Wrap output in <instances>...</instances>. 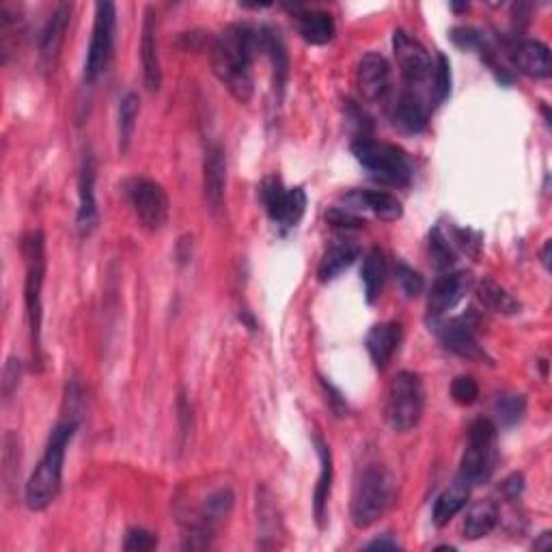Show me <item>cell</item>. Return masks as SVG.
I'll return each mask as SVG.
<instances>
[{
  "mask_svg": "<svg viewBox=\"0 0 552 552\" xmlns=\"http://www.w3.org/2000/svg\"><path fill=\"white\" fill-rule=\"evenodd\" d=\"M259 50V35L248 24H231L212 44V69L227 91L240 104L251 102L255 91L253 61Z\"/></svg>",
  "mask_w": 552,
  "mask_h": 552,
  "instance_id": "cell-1",
  "label": "cell"
},
{
  "mask_svg": "<svg viewBox=\"0 0 552 552\" xmlns=\"http://www.w3.org/2000/svg\"><path fill=\"white\" fill-rule=\"evenodd\" d=\"M78 430V421L76 419H65L61 423L54 425V430L50 432V438L46 443L44 455L33 471L29 483L24 488V503L31 512H44L61 492V483H63V464H65V453L69 440L74 438Z\"/></svg>",
  "mask_w": 552,
  "mask_h": 552,
  "instance_id": "cell-2",
  "label": "cell"
},
{
  "mask_svg": "<svg viewBox=\"0 0 552 552\" xmlns=\"http://www.w3.org/2000/svg\"><path fill=\"white\" fill-rule=\"evenodd\" d=\"M22 257L26 266L24 279V305L26 317H29L31 330V354L33 363L41 367L44 354H41V324H44V292L46 283V236L41 231H29L22 238Z\"/></svg>",
  "mask_w": 552,
  "mask_h": 552,
  "instance_id": "cell-3",
  "label": "cell"
},
{
  "mask_svg": "<svg viewBox=\"0 0 552 552\" xmlns=\"http://www.w3.org/2000/svg\"><path fill=\"white\" fill-rule=\"evenodd\" d=\"M397 483L393 473L384 464H367L358 471L352 490V522L358 529L376 524L395 503Z\"/></svg>",
  "mask_w": 552,
  "mask_h": 552,
  "instance_id": "cell-4",
  "label": "cell"
},
{
  "mask_svg": "<svg viewBox=\"0 0 552 552\" xmlns=\"http://www.w3.org/2000/svg\"><path fill=\"white\" fill-rule=\"evenodd\" d=\"M425 410L423 380L414 371H399L386 391V423L397 434H408L419 425Z\"/></svg>",
  "mask_w": 552,
  "mask_h": 552,
  "instance_id": "cell-5",
  "label": "cell"
},
{
  "mask_svg": "<svg viewBox=\"0 0 552 552\" xmlns=\"http://www.w3.org/2000/svg\"><path fill=\"white\" fill-rule=\"evenodd\" d=\"M496 440H499V427L494 425L492 419H475L468 425L466 449L458 475L471 481L473 488L479 483H486L494 473L496 460H499Z\"/></svg>",
  "mask_w": 552,
  "mask_h": 552,
  "instance_id": "cell-6",
  "label": "cell"
},
{
  "mask_svg": "<svg viewBox=\"0 0 552 552\" xmlns=\"http://www.w3.org/2000/svg\"><path fill=\"white\" fill-rule=\"evenodd\" d=\"M352 154L380 182L391 186H410L414 175L412 164L399 147L363 138V141L352 143Z\"/></svg>",
  "mask_w": 552,
  "mask_h": 552,
  "instance_id": "cell-7",
  "label": "cell"
},
{
  "mask_svg": "<svg viewBox=\"0 0 552 552\" xmlns=\"http://www.w3.org/2000/svg\"><path fill=\"white\" fill-rule=\"evenodd\" d=\"M236 496L229 486L214 488L186 520V548H210L223 522L231 516Z\"/></svg>",
  "mask_w": 552,
  "mask_h": 552,
  "instance_id": "cell-8",
  "label": "cell"
},
{
  "mask_svg": "<svg viewBox=\"0 0 552 552\" xmlns=\"http://www.w3.org/2000/svg\"><path fill=\"white\" fill-rule=\"evenodd\" d=\"M123 192H126V199L143 229L160 231L169 223V195L158 182H154V179L130 177L128 182L123 184Z\"/></svg>",
  "mask_w": 552,
  "mask_h": 552,
  "instance_id": "cell-9",
  "label": "cell"
},
{
  "mask_svg": "<svg viewBox=\"0 0 552 552\" xmlns=\"http://www.w3.org/2000/svg\"><path fill=\"white\" fill-rule=\"evenodd\" d=\"M115 35H117V7L113 3L95 5V20L91 44L85 61V80L95 82L113 61L115 54Z\"/></svg>",
  "mask_w": 552,
  "mask_h": 552,
  "instance_id": "cell-10",
  "label": "cell"
},
{
  "mask_svg": "<svg viewBox=\"0 0 552 552\" xmlns=\"http://www.w3.org/2000/svg\"><path fill=\"white\" fill-rule=\"evenodd\" d=\"M259 195L272 223L283 229H294L307 212V192L300 186L285 188L279 177L264 179Z\"/></svg>",
  "mask_w": 552,
  "mask_h": 552,
  "instance_id": "cell-11",
  "label": "cell"
},
{
  "mask_svg": "<svg viewBox=\"0 0 552 552\" xmlns=\"http://www.w3.org/2000/svg\"><path fill=\"white\" fill-rule=\"evenodd\" d=\"M430 330H434L440 343L445 345V350L453 352L455 356L466 358V361H483L492 365V358L483 350L475 337V322L471 317H453V320H445V317H430Z\"/></svg>",
  "mask_w": 552,
  "mask_h": 552,
  "instance_id": "cell-12",
  "label": "cell"
},
{
  "mask_svg": "<svg viewBox=\"0 0 552 552\" xmlns=\"http://www.w3.org/2000/svg\"><path fill=\"white\" fill-rule=\"evenodd\" d=\"M393 50L408 91L419 89L434 78V63L430 52H427V48L417 37H412L404 29H397L393 33Z\"/></svg>",
  "mask_w": 552,
  "mask_h": 552,
  "instance_id": "cell-13",
  "label": "cell"
},
{
  "mask_svg": "<svg viewBox=\"0 0 552 552\" xmlns=\"http://www.w3.org/2000/svg\"><path fill=\"white\" fill-rule=\"evenodd\" d=\"M95 179H98V164H95V156L91 151H85V156H82V162H80V175H78V214H76V227L82 238L91 236L100 223L98 201H95Z\"/></svg>",
  "mask_w": 552,
  "mask_h": 552,
  "instance_id": "cell-14",
  "label": "cell"
},
{
  "mask_svg": "<svg viewBox=\"0 0 552 552\" xmlns=\"http://www.w3.org/2000/svg\"><path fill=\"white\" fill-rule=\"evenodd\" d=\"M227 192V156L220 143H210L205 147L203 158V197L207 210L214 216L223 212Z\"/></svg>",
  "mask_w": 552,
  "mask_h": 552,
  "instance_id": "cell-15",
  "label": "cell"
},
{
  "mask_svg": "<svg viewBox=\"0 0 552 552\" xmlns=\"http://www.w3.org/2000/svg\"><path fill=\"white\" fill-rule=\"evenodd\" d=\"M473 285V274L466 270L443 274L440 279H436L430 289V296H427V313H430V317H443L445 313L453 311L471 292Z\"/></svg>",
  "mask_w": 552,
  "mask_h": 552,
  "instance_id": "cell-16",
  "label": "cell"
},
{
  "mask_svg": "<svg viewBox=\"0 0 552 552\" xmlns=\"http://www.w3.org/2000/svg\"><path fill=\"white\" fill-rule=\"evenodd\" d=\"M356 89L365 102H380L391 89V65L380 52H367L356 67Z\"/></svg>",
  "mask_w": 552,
  "mask_h": 552,
  "instance_id": "cell-17",
  "label": "cell"
},
{
  "mask_svg": "<svg viewBox=\"0 0 552 552\" xmlns=\"http://www.w3.org/2000/svg\"><path fill=\"white\" fill-rule=\"evenodd\" d=\"M343 207L354 214L361 212H371L376 218L384 220V223H393V220H399L404 214L402 201L397 197L389 195V192H380V190H350L348 195H343Z\"/></svg>",
  "mask_w": 552,
  "mask_h": 552,
  "instance_id": "cell-18",
  "label": "cell"
},
{
  "mask_svg": "<svg viewBox=\"0 0 552 552\" xmlns=\"http://www.w3.org/2000/svg\"><path fill=\"white\" fill-rule=\"evenodd\" d=\"M156 13L151 7L145 9L143 20V39H141V63L143 80L149 93H156L162 87V65L158 54V35H156Z\"/></svg>",
  "mask_w": 552,
  "mask_h": 552,
  "instance_id": "cell-19",
  "label": "cell"
},
{
  "mask_svg": "<svg viewBox=\"0 0 552 552\" xmlns=\"http://www.w3.org/2000/svg\"><path fill=\"white\" fill-rule=\"evenodd\" d=\"M294 13V22L300 37L311 46H326L335 37V20L328 11L294 5L289 7Z\"/></svg>",
  "mask_w": 552,
  "mask_h": 552,
  "instance_id": "cell-20",
  "label": "cell"
},
{
  "mask_svg": "<svg viewBox=\"0 0 552 552\" xmlns=\"http://www.w3.org/2000/svg\"><path fill=\"white\" fill-rule=\"evenodd\" d=\"M313 443H315L317 458H320V477H317L315 492H313V514H315L317 527L324 529L326 516H328L330 490H333L335 466H333V453H330V447L326 445V440L322 436H315Z\"/></svg>",
  "mask_w": 552,
  "mask_h": 552,
  "instance_id": "cell-21",
  "label": "cell"
},
{
  "mask_svg": "<svg viewBox=\"0 0 552 552\" xmlns=\"http://www.w3.org/2000/svg\"><path fill=\"white\" fill-rule=\"evenodd\" d=\"M257 35H259V50H264L272 63L274 91H279V98H281L289 78V54H287L285 39L281 31L274 29V26H261Z\"/></svg>",
  "mask_w": 552,
  "mask_h": 552,
  "instance_id": "cell-22",
  "label": "cell"
},
{
  "mask_svg": "<svg viewBox=\"0 0 552 552\" xmlns=\"http://www.w3.org/2000/svg\"><path fill=\"white\" fill-rule=\"evenodd\" d=\"M391 121L397 130L419 134L427 126V106L417 93L404 89L391 106Z\"/></svg>",
  "mask_w": 552,
  "mask_h": 552,
  "instance_id": "cell-23",
  "label": "cell"
},
{
  "mask_svg": "<svg viewBox=\"0 0 552 552\" xmlns=\"http://www.w3.org/2000/svg\"><path fill=\"white\" fill-rule=\"evenodd\" d=\"M512 59L518 65L522 74L533 78H548L552 74L550 48L544 41L537 39H522L516 41L512 48Z\"/></svg>",
  "mask_w": 552,
  "mask_h": 552,
  "instance_id": "cell-24",
  "label": "cell"
},
{
  "mask_svg": "<svg viewBox=\"0 0 552 552\" xmlns=\"http://www.w3.org/2000/svg\"><path fill=\"white\" fill-rule=\"evenodd\" d=\"M399 343H402V326L395 322H382L367 333L365 348L374 365L378 369H384L393 361L395 352L399 350Z\"/></svg>",
  "mask_w": 552,
  "mask_h": 552,
  "instance_id": "cell-25",
  "label": "cell"
},
{
  "mask_svg": "<svg viewBox=\"0 0 552 552\" xmlns=\"http://www.w3.org/2000/svg\"><path fill=\"white\" fill-rule=\"evenodd\" d=\"M471 492H473V483L464 479L462 475H455L451 486L443 494H440L434 503L432 520L436 527H445V524H449L455 516H458L466 507Z\"/></svg>",
  "mask_w": 552,
  "mask_h": 552,
  "instance_id": "cell-26",
  "label": "cell"
},
{
  "mask_svg": "<svg viewBox=\"0 0 552 552\" xmlns=\"http://www.w3.org/2000/svg\"><path fill=\"white\" fill-rule=\"evenodd\" d=\"M358 255H361V246H358L354 240H348V238L335 240L322 255L317 276H320L322 283L335 281L343 270H348L354 264Z\"/></svg>",
  "mask_w": 552,
  "mask_h": 552,
  "instance_id": "cell-27",
  "label": "cell"
},
{
  "mask_svg": "<svg viewBox=\"0 0 552 552\" xmlns=\"http://www.w3.org/2000/svg\"><path fill=\"white\" fill-rule=\"evenodd\" d=\"M72 5H59L57 9L52 11V16L46 24V29L41 31V39H39V54L41 59H44L48 65L57 59V54L61 50V44L67 33L69 20H72Z\"/></svg>",
  "mask_w": 552,
  "mask_h": 552,
  "instance_id": "cell-28",
  "label": "cell"
},
{
  "mask_svg": "<svg viewBox=\"0 0 552 552\" xmlns=\"http://www.w3.org/2000/svg\"><path fill=\"white\" fill-rule=\"evenodd\" d=\"M496 524H499V507L494 501H479L468 509L464 518V537L471 542L481 540L496 529Z\"/></svg>",
  "mask_w": 552,
  "mask_h": 552,
  "instance_id": "cell-29",
  "label": "cell"
},
{
  "mask_svg": "<svg viewBox=\"0 0 552 552\" xmlns=\"http://www.w3.org/2000/svg\"><path fill=\"white\" fill-rule=\"evenodd\" d=\"M477 296H479L483 307L494 311V313H499V315H518L522 311L520 302L512 294H509L503 285H499L492 279H483L479 283Z\"/></svg>",
  "mask_w": 552,
  "mask_h": 552,
  "instance_id": "cell-30",
  "label": "cell"
},
{
  "mask_svg": "<svg viewBox=\"0 0 552 552\" xmlns=\"http://www.w3.org/2000/svg\"><path fill=\"white\" fill-rule=\"evenodd\" d=\"M384 276H386V261L380 248H371V251L363 259V268H361V279L365 287V298L369 305L380 298V292L384 287Z\"/></svg>",
  "mask_w": 552,
  "mask_h": 552,
  "instance_id": "cell-31",
  "label": "cell"
},
{
  "mask_svg": "<svg viewBox=\"0 0 552 552\" xmlns=\"http://www.w3.org/2000/svg\"><path fill=\"white\" fill-rule=\"evenodd\" d=\"M494 412V425L503 427V430H512L524 419V412H527V399L520 393H503L496 397L492 406Z\"/></svg>",
  "mask_w": 552,
  "mask_h": 552,
  "instance_id": "cell-32",
  "label": "cell"
},
{
  "mask_svg": "<svg viewBox=\"0 0 552 552\" xmlns=\"http://www.w3.org/2000/svg\"><path fill=\"white\" fill-rule=\"evenodd\" d=\"M20 462H22V443L16 432H5L3 436V481L5 490L11 492L18 486L20 479Z\"/></svg>",
  "mask_w": 552,
  "mask_h": 552,
  "instance_id": "cell-33",
  "label": "cell"
},
{
  "mask_svg": "<svg viewBox=\"0 0 552 552\" xmlns=\"http://www.w3.org/2000/svg\"><path fill=\"white\" fill-rule=\"evenodd\" d=\"M427 246H430L432 264L438 270H449L455 261H458V248L453 246L449 233H445V229L440 225H436L430 231V242H427Z\"/></svg>",
  "mask_w": 552,
  "mask_h": 552,
  "instance_id": "cell-34",
  "label": "cell"
},
{
  "mask_svg": "<svg viewBox=\"0 0 552 552\" xmlns=\"http://www.w3.org/2000/svg\"><path fill=\"white\" fill-rule=\"evenodd\" d=\"M138 110H141V100H138L136 93H128L119 104V149L121 151H126L132 143Z\"/></svg>",
  "mask_w": 552,
  "mask_h": 552,
  "instance_id": "cell-35",
  "label": "cell"
},
{
  "mask_svg": "<svg viewBox=\"0 0 552 552\" xmlns=\"http://www.w3.org/2000/svg\"><path fill=\"white\" fill-rule=\"evenodd\" d=\"M451 95V63L443 52L436 54V65H434V89L432 98L434 106H440Z\"/></svg>",
  "mask_w": 552,
  "mask_h": 552,
  "instance_id": "cell-36",
  "label": "cell"
},
{
  "mask_svg": "<svg viewBox=\"0 0 552 552\" xmlns=\"http://www.w3.org/2000/svg\"><path fill=\"white\" fill-rule=\"evenodd\" d=\"M395 279H397L399 289L406 294V298H417L423 294V289H425L423 276L414 268H410L402 259L395 264Z\"/></svg>",
  "mask_w": 552,
  "mask_h": 552,
  "instance_id": "cell-37",
  "label": "cell"
},
{
  "mask_svg": "<svg viewBox=\"0 0 552 552\" xmlns=\"http://www.w3.org/2000/svg\"><path fill=\"white\" fill-rule=\"evenodd\" d=\"M451 397L455 404L473 406L479 397V384L471 376H458L451 382Z\"/></svg>",
  "mask_w": 552,
  "mask_h": 552,
  "instance_id": "cell-38",
  "label": "cell"
},
{
  "mask_svg": "<svg viewBox=\"0 0 552 552\" xmlns=\"http://www.w3.org/2000/svg\"><path fill=\"white\" fill-rule=\"evenodd\" d=\"M22 380V365L16 356L7 358L3 369V380H0V391H3V402H11V397L18 393V386Z\"/></svg>",
  "mask_w": 552,
  "mask_h": 552,
  "instance_id": "cell-39",
  "label": "cell"
},
{
  "mask_svg": "<svg viewBox=\"0 0 552 552\" xmlns=\"http://www.w3.org/2000/svg\"><path fill=\"white\" fill-rule=\"evenodd\" d=\"M158 548V537L141 527H134L126 533V542H123V550L128 552H149Z\"/></svg>",
  "mask_w": 552,
  "mask_h": 552,
  "instance_id": "cell-40",
  "label": "cell"
},
{
  "mask_svg": "<svg viewBox=\"0 0 552 552\" xmlns=\"http://www.w3.org/2000/svg\"><path fill=\"white\" fill-rule=\"evenodd\" d=\"M453 44L462 48V50H481L483 44H486V35H483L479 29H473V26H458V29L451 31Z\"/></svg>",
  "mask_w": 552,
  "mask_h": 552,
  "instance_id": "cell-41",
  "label": "cell"
},
{
  "mask_svg": "<svg viewBox=\"0 0 552 552\" xmlns=\"http://www.w3.org/2000/svg\"><path fill=\"white\" fill-rule=\"evenodd\" d=\"M326 218L330 225L339 229H358L365 225V218L361 214H354L350 210H345V207H333V210L326 214Z\"/></svg>",
  "mask_w": 552,
  "mask_h": 552,
  "instance_id": "cell-42",
  "label": "cell"
},
{
  "mask_svg": "<svg viewBox=\"0 0 552 552\" xmlns=\"http://www.w3.org/2000/svg\"><path fill=\"white\" fill-rule=\"evenodd\" d=\"M322 389H324V395H326V402H328L330 410H333L337 417L348 414V402H345V397L341 395V391L337 389L335 384H330L328 380L322 378Z\"/></svg>",
  "mask_w": 552,
  "mask_h": 552,
  "instance_id": "cell-43",
  "label": "cell"
},
{
  "mask_svg": "<svg viewBox=\"0 0 552 552\" xmlns=\"http://www.w3.org/2000/svg\"><path fill=\"white\" fill-rule=\"evenodd\" d=\"M522 490H524V477L520 473H514L512 477H507L501 486V492L507 501H516L522 494Z\"/></svg>",
  "mask_w": 552,
  "mask_h": 552,
  "instance_id": "cell-44",
  "label": "cell"
},
{
  "mask_svg": "<svg viewBox=\"0 0 552 552\" xmlns=\"http://www.w3.org/2000/svg\"><path fill=\"white\" fill-rule=\"evenodd\" d=\"M365 548L367 550H397L399 544H397V540H393L391 535H382V537H378V540L369 542Z\"/></svg>",
  "mask_w": 552,
  "mask_h": 552,
  "instance_id": "cell-45",
  "label": "cell"
},
{
  "mask_svg": "<svg viewBox=\"0 0 552 552\" xmlns=\"http://www.w3.org/2000/svg\"><path fill=\"white\" fill-rule=\"evenodd\" d=\"M552 548V535H550V531H544L542 535H540V540H537L535 544H533V550H537V552H548Z\"/></svg>",
  "mask_w": 552,
  "mask_h": 552,
  "instance_id": "cell-46",
  "label": "cell"
},
{
  "mask_svg": "<svg viewBox=\"0 0 552 552\" xmlns=\"http://www.w3.org/2000/svg\"><path fill=\"white\" fill-rule=\"evenodd\" d=\"M550 248H552V242L546 240V244H544V248H542V253H540L542 264H544L546 270H550Z\"/></svg>",
  "mask_w": 552,
  "mask_h": 552,
  "instance_id": "cell-47",
  "label": "cell"
},
{
  "mask_svg": "<svg viewBox=\"0 0 552 552\" xmlns=\"http://www.w3.org/2000/svg\"><path fill=\"white\" fill-rule=\"evenodd\" d=\"M451 9H453V11H466V9H468V3H464V5H458V3H451Z\"/></svg>",
  "mask_w": 552,
  "mask_h": 552,
  "instance_id": "cell-48",
  "label": "cell"
}]
</instances>
